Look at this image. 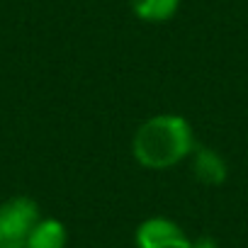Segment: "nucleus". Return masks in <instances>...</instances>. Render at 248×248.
I'll return each mask as SVG.
<instances>
[{"label": "nucleus", "instance_id": "nucleus-2", "mask_svg": "<svg viewBox=\"0 0 248 248\" xmlns=\"http://www.w3.org/2000/svg\"><path fill=\"white\" fill-rule=\"evenodd\" d=\"M39 207L30 197H10L0 204V248H27V238L39 221Z\"/></svg>", "mask_w": 248, "mask_h": 248}, {"label": "nucleus", "instance_id": "nucleus-4", "mask_svg": "<svg viewBox=\"0 0 248 248\" xmlns=\"http://www.w3.org/2000/svg\"><path fill=\"white\" fill-rule=\"evenodd\" d=\"M192 173H195V178H197L202 185L214 187V185H221V183L226 180L229 168H226L224 158H221L217 151L200 146V149L192 151Z\"/></svg>", "mask_w": 248, "mask_h": 248}, {"label": "nucleus", "instance_id": "nucleus-5", "mask_svg": "<svg viewBox=\"0 0 248 248\" xmlns=\"http://www.w3.org/2000/svg\"><path fill=\"white\" fill-rule=\"evenodd\" d=\"M66 226L59 219H39L27 238V248H66Z\"/></svg>", "mask_w": 248, "mask_h": 248}, {"label": "nucleus", "instance_id": "nucleus-3", "mask_svg": "<svg viewBox=\"0 0 248 248\" xmlns=\"http://www.w3.org/2000/svg\"><path fill=\"white\" fill-rule=\"evenodd\" d=\"M137 248H190V238L175 221L154 217L139 224Z\"/></svg>", "mask_w": 248, "mask_h": 248}, {"label": "nucleus", "instance_id": "nucleus-6", "mask_svg": "<svg viewBox=\"0 0 248 248\" xmlns=\"http://www.w3.org/2000/svg\"><path fill=\"white\" fill-rule=\"evenodd\" d=\"M129 5L144 22H166L178 13L180 0H129Z\"/></svg>", "mask_w": 248, "mask_h": 248}, {"label": "nucleus", "instance_id": "nucleus-7", "mask_svg": "<svg viewBox=\"0 0 248 248\" xmlns=\"http://www.w3.org/2000/svg\"><path fill=\"white\" fill-rule=\"evenodd\" d=\"M190 248H217V241L209 236H200V238L190 241Z\"/></svg>", "mask_w": 248, "mask_h": 248}, {"label": "nucleus", "instance_id": "nucleus-1", "mask_svg": "<svg viewBox=\"0 0 248 248\" xmlns=\"http://www.w3.org/2000/svg\"><path fill=\"white\" fill-rule=\"evenodd\" d=\"M195 151L192 127L185 117L178 114H156L146 119L134 134L132 154L134 158L151 170H163Z\"/></svg>", "mask_w": 248, "mask_h": 248}]
</instances>
